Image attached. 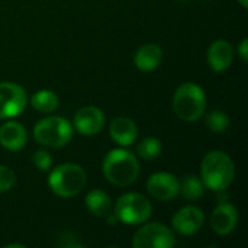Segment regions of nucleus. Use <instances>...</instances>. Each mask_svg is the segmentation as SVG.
<instances>
[{"label":"nucleus","mask_w":248,"mask_h":248,"mask_svg":"<svg viewBox=\"0 0 248 248\" xmlns=\"http://www.w3.org/2000/svg\"><path fill=\"white\" fill-rule=\"evenodd\" d=\"M203 222H205L203 211L195 205L183 206L171 218V225L174 231L182 235L196 234L203 227Z\"/></svg>","instance_id":"nucleus-10"},{"label":"nucleus","mask_w":248,"mask_h":248,"mask_svg":"<svg viewBox=\"0 0 248 248\" xmlns=\"http://www.w3.org/2000/svg\"><path fill=\"white\" fill-rule=\"evenodd\" d=\"M238 55H240V58L243 60V62H247L248 61V39L247 38H244V39L240 42V45H238Z\"/></svg>","instance_id":"nucleus-24"},{"label":"nucleus","mask_w":248,"mask_h":248,"mask_svg":"<svg viewBox=\"0 0 248 248\" xmlns=\"http://www.w3.org/2000/svg\"><path fill=\"white\" fill-rule=\"evenodd\" d=\"M161 151H163V145H161L160 140H157L154 137H147L137 145L138 157L145 161L155 160L161 154Z\"/></svg>","instance_id":"nucleus-20"},{"label":"nucleus","mask_w":248,"mask_h":248,"mask_svg":"<svg viewBox=\"0 0 248 248\" xmlns=\"http://www.w3.org/2000/svg\"><path fill=\"white\" fill-rule=\"evenodd\" d=\"M33 138L46 148H61L73 138V125L62 116H48L33 126Z\"/></svg>","instance_id":"nucleus-5"},{"label":"nucleus","mask_w":248,"mask_h":248,"mask_svg":"<svg viewBox=\"0 0 248 248\" xmlns=\"http://www.w3.org/2000/svg\"><path fill=\"white\" fill-rule=\"evenodd\" d=\"M205 124H206V126L212 132L221 134V132H225L228 129V126H230V118L222 110H212V112H209L206 115Z\"/></svg>","instance_id":"nucleus-21"},{"label":"nucleus","mask_w":248,"mask_h":248,"mask_svg":"<svg viewBox=\"0 0 248 248\" xmlns=\"http://www.w3.org/2000/svg\"><path fill=\"white\" fill-rule=\"evenodd\" d=\"M32 161H33V164H35V167L38 170L46 171V170H49V167L52 164V157L46 150H38V151H35V154L32 157Z\"/></svg>","instance_id":"nucleus-23"},{"label":"nucleus","mask_w":248,"mask_h":248,"mask_svg":"<svg viewBox=\"0 0 248 248\" xmlns=\"http://www.w3.org/2000/svg\"><path fill=\"white\" fill-rule=\"evenodd\" d=\"M28 141L25 126L16 121H7L0 126V145L9 151H20Z\"/></svg>","instance_id":"nucleus-13"},{"label":"nucleus","mask_w":248,"mask_h":248,"mask_svg":"<svg viewBox=\"0 0 248 248\" xmlns=\"http://www.w3.org/2000/svg\"><path fill=\"white\" fill-rule=\"evenodd\" d=\"M163 60V51L155 44H145L140 46L134 55V64L140 71L148 73L155 70Z\"/></svg>","instance_id":"nucleus-16"},{"label":"nucleus","mask_w":248,"mask_h":248,"mask_svg":"<svg viewBox=\"0 0 248 248\" xmlns=\"http://www.w3.org/2000/svg\"><path fill=\"white\" fill-rule=\"evenodd\" d=\"M235 179V164L224 151L208 153L201 164V180L205 189L222 192L231 186Z\"/></svg>","instance_id":"nucleus-1"},{"label":"nucleus","mask_w":248,"mask_h":248,"mask_svg":"<svg viewBox=\"0 0 248 248\" xmlns=\"http://www.w3.org/2000/svg\"><path fill=\"white\" fill-rule=\"evenodd\" d=\"M58 96L51 90H39L32 94L31 105L35 110L41 113H51L58 108Z\"/></svg>","instance_id":"nucleus-18"},{"label":"nucleus","mask_w":248,"mask_h":248,"mask_svg":"<svg viewBox=\"0 0 248 248\" xmlns=\"http://www.w3.org/2000/svg\"><path fill=\"white\" fill-rule=\"evenodd\" d=\"M102 170L109 183L126 187L137 182L140 176V163L131 151L125 148H115L106 154Z\"/></svg>","instance_id":"nucleus-2"},{"label":"nucleus","mask_w":248,"mask_h":248,"mask_svg":"<svg viewBox=\"0 0 248 248\" xmlns=\"http://www.w3.org/2000/svg\"><path fill=\"white\" fill-rule=\"evenodd\" d=\"M238 225V209L228 202L219 203L211 215V227L218 235L231 234Z\"/></svg>","instance_id":"nucleus-12"},{"label":"nucleus","mask_w":248,"mask_h":248,"mask_svg":"<svg viewBox=\"0 0 248 248\" xmlns=\"http://www.w3.org/2000/svg\"><path fill=\"white\" fill-rule=\"evenodd\" d=\"M206 109V94L196 83L180 84L173 96V110L185 122L199 121Z\"/></svg>","instance_id":"nucleus-3"},{"label":"nucleus","mask_w":248,"mask_h":248,"mask_svg":"<svg viewBox=\"0 0 248 248\" xmlns=\"http://www.w3.org/2000/svg\"><path fill=\"white\" fill-rule=\"evenodd\" d=\"M147 192L160 202L173 201L179 196V180L174 174L167 171H158L148 177Z\"/></svg>","instance_id":"nucleus-9"},{"label":"nucleus","mask_w":248,"mask_h":248,"mask_svg":"<svg viewBox=\"0 0 248 248\" xmlns=\"http://www.w3.org/2000/svg\"><path fill=\"white\" fill-rule=\"evenodd\" d=\"M28 103L25 90L10 81L0 83V119H12L19 116Z\"/></svg>","instance_id":"nucleus-8"},{"label":"nucleus","mask_w":248,"mask_h":248,"mask_svg":"<svg viewBox=\"0 0 248 248\" xmlns=\"http://www.w3.org/2000/svg\"><path fill=\"white\" fill-rule=\"evenodd\" d=\"M109 135L121 147H129L137 141L138 128H137V124L131 118L118 116L112 119L109 125Z\"/></svg>","instance_id":"nucleus-14"},{"label":"nucleus","mask_w":248,"mask_h":248,"mask_svg":"<svg viewBox=\"0 0 248 248\" xmlns=\"http://www.w3.org/2000/svg\"><path fill=\"white\" fill-rule=\"evenodd\" d=\"M153 214L151 202L141 193H125L115 203V217L126 225H141Z\"/></svg>","instance_id":"nucleus-6"},{"label":"nucleus","mask_w":248,"mask_h":248,"mask_svg":"<svg viewBox=\"0 0 248 248\" xmlns=\"http://www.w3.org/2000/svg\"><path fill=\"white\" fill-rule=\"evenodd\" d=\"M105 126V113L96 106H84L74 115V128L78 134L92 137Z\"/></svg>","instance_id":"nucleus-11"},{"label":"nucleus","mask_w":248,"mask_h":248,"mask_svg":"<svg viewBox=\"0 0 248 248\" xmlns=\"http://www.w3.org/2000/svg\"><path fill=\"white\" fill-rule=\"evenodd\" d=\"M237 1H238V3H240L243 7H244V9H247L248 7V0H237Z\"/></svg>","instance_id":"nucleus-26"},{"label":"nucleus","mask_w":248,"mask_h":248,"mask_svg":"<svg viewBox=\"0 0 248 248\" xmlns=\"http://www.w3.org/2000/svg\"><path fill=\"white\" fill-rule=\"evenodd\" d=\"M234 61V48L225 39H218L208 49V64L214 71H225Z\"/></svg>","instance_id":"nucleus-15"},{"label":"nucleus","mask_w":248,"mask_h":248,"mask_svg":"<svg viewBox=\"0 0 248 248\" xmlns=\"http://www.w3.org/2000/svg\"><path fill=\"white\" fill-rule=\"evenodd\" d=\"M179 193L187 201H198L205 193V186L198 176H185L182 182H179Z\"/></svg>","instance_id":"nucleus-19"},{"label":"nucleus","mask_w":248,"mask_h":248,"mask_svg":"<svg viewBox=\"0 0 248 248\" xmlns=\"http://www.w3.org/2000/svg\"><path fill=\"white\" fill-rule=\"evenodd\" d=\"M86 208L94 217L106 218L108 215H110L112 199L106 192L100 189H94V190H90L86 196Z\"/></svg>","instance_id":"nucleus-17"},{"label":"nucleus","mask_w":248,"mask_h":248,"mask_svg":"<svg viewBox=\"0 0 248 248\" xmlns=\"http://www.w3.org/2000/svg\"><path fill=\"white\" fill-rule=\"evenodd\" d=\"M7 248H25V246L23 244H9V246H6Z\"/></svg>","instance_id":"nucleus-25"},{"label":"nucleus","mask_w":248,"mask_h":248,"mask_svg":"<svg viewBox=\"0 0 248 248\" xmlns=\"http://www.w3.org/2000/svg\"><path fill=\"white\" fill-rule=\"evenodd\" d=\"M174 244V234L161 222H150L142 225L132 238L134 248H171Z\"/></svg>","instance_id":"nucleus-7"},{"label":"nucleus","mask_w":248,"mask_h":248,"mask_svg":"<svg viewBox=\"0 0 248 248\" xmlns=\"http://www.w3.org/2000/svg\"><path fill=\"white\" fill-rule=\"evenodd\" d=\"M87 183L86 170L74 163H65L54 167L48 176L49 189L60 198H73L78 195Z\"/></svg>","instance_id":"nucleus-4"},{"label":"nucleus","mask_w":248,"mask_h":248,"mask_svg":"<svg viewBox=\"0 0 248 248\" xmlns=\"http://www.w3.org/2000/svg\"><path fill=\"white\" fill-rule=\"evenodd\" d=\"M16 183V174L12 169L0 164V193L9 192Z\"/></svg>","instance_id":"nucleus-22"}]
</instances>
